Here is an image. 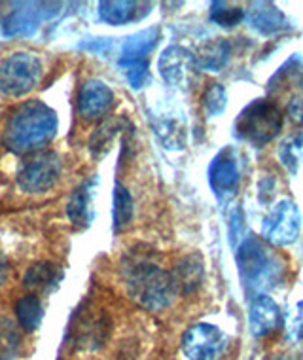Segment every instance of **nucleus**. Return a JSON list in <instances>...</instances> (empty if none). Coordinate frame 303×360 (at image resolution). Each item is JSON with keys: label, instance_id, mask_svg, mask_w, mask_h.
Returning <instances> with one entry per match:
<instances>
[{"label": "nucleus", "instance_id": "obj_24", "mask_svg": "<svg viewBox=\"0 0 303 360\" xmlns=\"http://www.w3.org/2000/svg\"><path fill=\"white\" fill-rule=\"evenodd\" d=\"M112 217H114V231L125 230L133 220V195L129 190L122 184L116 182L114 184V209H112Z\"/></svg>", "mask_w": 303, "mask_h": 360}, {"label": "nucleus", "instance_id": "obj_8", "mask_svg": "<svg viewBox=\"0 0 303 360\" xmlns=\"http://www.w3.org/2000/svg\"><path fill=\"white\" fill-rule=\"evenodd\" d=\"M224 347L226 335L214 324H193L182 335V351L188 360H217Z\"/></svg>", "mask_w": 303, "mask_h": 360}, {"label": "nucleus", "instance_id": "obj_17", "mask_svg": "<svg viewBox=\"0 0 303 360\" xmlns=\"http://www.w3.org/2000/svg\"><path fill=\"white\" fill-rule=\"evenodd\" d=\"M152 125L161 144L169 150H182L186 146V120L180 114L161 112L152 116Z\"/></svg>", "mask_w": 303, "mask_h": 360}, {"label": "nucleus", "instance_id": "obj_15", "mask_svg": "<svg viewBox=\"0 0 303 360\" xmlns=\"http://www.w3.org/2000/svg\"><path fill=\"white\" fill-rule=\"evenodd\" d=\"M248 23L264 37H273L288 29V19L271 2H252L248 10Z\"/></svg>", "mask_w": 303, "mask_h": 360}, {"label": "nucleus", "instance_id": "obj_29", "mask_svg": "<svg viewBox=\"0 0 303 360\" xmlns=\"http://www.w3.org/2000/svg\"><path fill=\"white\" fill-rule=\"evenodd\" d=\"M118 67L124 70L125 78L131 84L133 89H141L146 86L150 78L148 59H127V61H118Z\"/></svg>", "mask_w": 303, "mask_h": 360}, {"label": "nucleus", "instance_id": "obj_5", "mask_svg": "<svg viewBox=\"0 0 303 360\" xmlns=\"http://www.w3.org/2000/svg\"><path fill=\"white\" fill-rule=\"evenodd\" d=\"M44 65L31 51H15L0 63V94L6 97H23L40 82Z\"/></svg>", "mask_w": 303, "mask_h": 360}, {"label": "nucleus", "instance_id": "obj_10", "mask_svg": "<svg viewBox=\"0 0 303 360\" xmlns=\"http://www.w3.org/2000/svg\"><path fill=\"white\" fill-rule=\"evenodd\" d=\"M239 163L233 148L220 150L209 165V184L220 201L233 198L239 188Z\"/></svg>", "mask_w": 303, "mask_h": 360}, {"label": "nucleus", "instance_id": "obj_11", "mask_svg": "<svg viewBox=\"0 0 303 360\" xmlns=\"http://www.w3.org/2000/svg\"><path fill=\"white\" fill-rule=\"evenodd\" d=\"M18 10H13L4 21V34L6 37H18V34H32L38 25L46 19L53 18L61 8V4L53 2H25L15 4Z\"/></svg>", "mask_w": 303, "mask_h": 360}, {"label": "nucleus", "instance_id": "obj_13", "mask_svg": "<svg viewBox=\"0 0 303 360\" xmlns=\"http://www.w3.org/2000/svg\"><path fill=\"white\" fill-rule=\"evenodd\" d=\"M97 184H99L97 176L84 180L68 199L67 217L75 226L89 228V224L93 222V217H95L93 199H95V192H97Z\"/></svg>", "mask_w": 303, "mask_h": 360}, {"label": "nucleus", "instance_id": "obj_4", "mask_svg": "<svg viewBox=\"0 0 303 360\" xmlns=\"http://www.w3.org/2000/svg\"><path fill=\"white\" fill-rule=\"evenodd\" d=\"M236 260L241 283L248 292L256 290V294H260L262 288L271 286L273 281L277 279L281 266L269 247L258 237L248 236L241 239Z\"/></svg>", "mask_w": 303, "mask_h": 360}, {"label": "nucleus", "instance_id": "obj_7", "mask_svg": "<svg viewBox=\"0 0 303 360\" xmlns=\"http://www.w3.org/2000/svg\"><path fill=\"white\" fill-rule=\"evenodd\" d=\"M302 228V214L292 199H281L273 207L262 224V237L264 241L275 247H288L296 243Z\"/></svg>", "mask_w": 303, "mask_h": 360}, {"label": "nucleus", "instance_id": "obj_3", "mask_svg": "<svg viewBox=\"0 0 303 360\" xmlns=\"http://www.w3.org/2000/svg\"><path fill=\"white\" fill-rule=\"evenodd\" d=\"M283 129V112L273 101H250L236 118L233 133L243 143L262 148L277 137Z\"/></svg>", "mask_w": 303, "mask_h": 360}, {"label": "nucleus", "instance_id": "obj_33", "mask_svg": "<svg viewBox=\"0 0 303 360\" xmlns=\"http://www.w3.org/2000/svg\"><path fill=\"white\" fill-rule=\"evenodd\" d=\"M269 360H288V359H283V356H277V359H269Z\"/></svg>", "mask_w": 303, "mask_h": 360}, {"label": "nucleus", "instance_id": "obj_25", "mask_svg": "<svg viewBox=\"0 0 303 360\" xmlns=\"http://www.w3.org/2000/svg\"><path fill=\"white\" fill-rule=\"evenodd\" d=\"M21 349V332L12 319L0 317V360H13Z\"/></svg>", "mask_w": 303, "mask_h": 360}, {"label": "nucleus", "instance_id": "obj_2", "mask_svg": "<svg viewBox=\"0 0 303 360\" xmlns=\"http://www.w3.org/2000/svg\"><path fill=\"white\" fill-rule=\"evenodd\" d=\"M124 281L127 294L144 309H165L176 296L171 274L148 258L129 256L124 262Z\"/></svg>", "mask_w": 303, "mask_h": 360}, {"label": "nucleus", "instance_id": "obj_16", "mask_svg": "<svg viewBox=\"0 0 303 360\" xmlns=\"http://www.w3.org/2000/svg\"><path fill=\"white\" fill-rule=\"evenodd\" d=\"M152 4L136 0H105L99 4V18L108 25H125L148 15Z\"/></svg>", "mask_w": 303, "mask_h": 360}, {"label": "nucleus", "instance_id": "obj_9", "mask_svg": "<svg viewBox=\"0 0 303 360\" xmlns=\"http://www.w3.org/2000/svg\"><path fill=\"white\" fill-rule=\"evenodd\" d=\"M160 75L169 86L179 87V89H190L198 76V65L193 59L192 51H188L182 46H169L161 53Z\"/></svg>", "mask_w": 303, "mask_h": 360}, {"label": "nucleus", "instance_id": "obj_20", "mask_svg": "<svg viewBox=\"0 0 303 360\" xmlns=\"http://www.w3.org/2000/svg\"><path fill=\"white\" fill-rule=\"evenodd\" d=\"M229 42L226 38H211L198 48L195 51V65L201 70H211V72H218L226 67V63L229 59Z\"/></svg>", "mask_w": 303, "mask_h": 360}, {"label": "nucleus", "instance_id": "obj_28", "mask_svg": "<svg viewBox=\"0 0 303 360\" xmlns=\"http://www.w3.org/2000/svg\"><path fill=\"white\" fill-rule=\"evenodd\" d=\"M228 106V91L222 84H209L203 94V108L209 118H217L220 116Z\"/></svg>", "mask_w": 303, "mask_h": 360}, {"label": "nucleus", "instance_id": "obj_1", "mask_svg": "<svg viewBox=\"0 0 303 360\" xmlns=\"http://www.w3.org/2000/svg\"><path fill=\"white\" fill-rule=\"evenodd\" d=\"M59 129L57 112L42 101H27L8 118L4 146L13 154H29L51 143Z\"/></svg>", "mask_w": 303, "mask_h": 360}, {"label": "nucleus", "instance_id": "obj_31", "mask_svg": "<svg viewBox=\"0 0 303 360\" xmlns=\"http://www.w3.org/2000/svg\"><path fill=\"white\" fill-rule=\"evenodd\" d=\"M286 112H288V116L294 124L302 125L303 127V86L302 91L296 95H292L290 101H288V106H286Z\"/></svg>", "mask_w": 303, "mask_h": 360}, {"label": "nucleus", "instance_id": "obj_32", "mask_svg": "<svg viewBox=\"0 0 303 360\" xmlns=\"http://www.w3.org/2000/svg\"><path fill=\"white\" fill-rule=\"evenodd\" d=\"M10 277V262L2 252H0V286H4V283Z\"/></svg>", "mask_w": 303, "mask_h": 360}, {"label": "nucleus", "instance_id": "obj_26", "mask_svg": "<svg viewBox=\"0 0 303 360\" xmlns=\"http://www.w3.org/2000/svg\"><path fill=\"white\" fill-rule=\"evenodd\" d=\"M278 160L292 174L297 173V169L303 163V131L302 133H296V135H290V137L281 143V146H278Z\"/></svg>", "mask_w": 303, "mask_h": 360}, {"label": "nucleus", "instance_id": "obj_14", "mask_svg": "<svg viewBox=\"0 0 303 360\" xmlns=\"http://www.w3.org/2000/svg\"><path fill=\"white\" fill-rule=\"evenodd\" d=\"M248 323L254 335H267L281 324V309L267 294H256L248 305Z\"/></svg>", "mask_w": 303, "mask_h": 360}, {"label": "nucleus", "instance_id": "obj_30", "mask_svg": "<svg viewBox=\"0 0 303 360\" xmlns=\"http://www.w3.org/2000/svg\"><path fill=\"white\" fill-rule=\"evenodd\" d=\"M286 335L297 342L303 338V302H297L294 315L288 321V328H286Z\"/></svg>", "mask_w": 303, "mask_h": 360}, {"label": "nucleus", "instance_id": "obj_21", "mask_svg": "<svg viewBox=\"0 0 303 360\" xmlns=\"http://www.w3.org/2000/svg\"><path fill=\"white\" fill-rule=\"evenodd\" d=\"M160 27H148L143 31L135 32L124 40L122 44V53L118 61H127V59H148V53L155 48L160 40Z\"/></svg>", "mask_w": 303, "mask_h": 360}, {"label": "nucleus", "instance_id": "obj_12", "mask_svg": "<svg viewBox=\"0 0 303 360\" xmlns=\"http://www.w3.org/2000/svg\"><path fill=\"white\" fill-rule=\"evenodd\" d=\"M114 105V91L101 80H87L78 91V112L82 118L95 120L105 116Z\"/></svg>", "mask_w": 303, "mask_h": 360}, {"label": "nucleus", "instance_id": "obj_19", "mask_svg": "<svg viewBox=\"0 0 303 360\" xmlns=\"http://www.w3.org/2000/svg\"><path fill=\"white\" fill-rule=\"evenodd\" d=\"M63 281V269L51 262H38L27 269L23 277V285L32 292H51L56 290Z\"/></svg>", "mask_w": 303, "mask_h": 360}, {"label": "nucleus", "instance_id": "obj_6", "mask_svg": "<svg viewBox=\"0 0 303 360\" xmlns=\"http://www.w3.org/2000/svg\"><path fill=\"white\" fill-rule=\"evenodd\" d=\"M61 155L53 150L38 152L19 169L18 186L27 193H44L56 186L61 176Z\"/></svg>", "mask_w": 303, "mask_h": 360}, {"label": "nucleus", "instance_id": "obj_27", "mask_svg": "<svg viewBox=\"0 0 303 360\" xmlns=\"http://www.w3.org/2000/svg\"><path fill=\"white\" fill-rule=\"evenodd\" d=\"M211 19L220 27L231 29L241 23L245 19V10L228 2H212L211 4Z\"/></svg>", "mask_w": 303, "mask_h": 360}, {"label": "nucleus", "instance_id": "obj_18", "mask_svg": "<svg viewBox=\"0 0 303 360\" xmlns=\"http://www.w3.org/2000/svg\"><path fill=\"white\" fill-rule=\"evenodd\" d=\"M169 274H171L173 285L176 288V294H192L198 290L203 281V260L199 255L184 256Z\"/></svg>", "mask_w": 303, "mask_h": 360}, {"label": "nucleus", "instance_id": "obj_22", "mask_svg": "<svg viewBox=\"0 0 303 360\" xmlns=\"http://www.w3.org/2000/svg\"><path fill=\"white\" fill-rule=\"evenodd\" d=\"M125 122L122 118H112L106 120L105 124L97 127V131L93 133L91 139H89V150H91L95 155H105L108 150L112 148V143L114 139L118 137L120 133L124 131Z\"/></svg>", "mask_w": 303, "mask_h": 360}, {"label": "nucleus", "instance_id": "obj_23", "mask_svg": "<svg viewBox=\"0 0 303 360\" xmlns=\"http://www.w3.org/2000/svg\"><path fill=\"white\" fill-rule=\"evenodd\" d=\"M15 315H18L21 328H25L27 332H34L40 326L44 317V307L38 296L27 294L23 298H19L18 304H15Z\"/></svg>", "mask_w": 303, "mask_h": 360}]
</instances>
